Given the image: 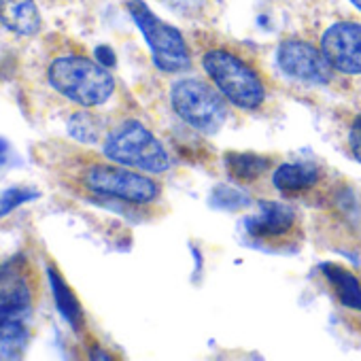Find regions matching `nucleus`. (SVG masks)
<instances>
[{
  "mask_svg": "<svg viewBox=\"0 0 361 361\" xmlns=\"http://www.w3.org/2000/svg\"><path fill=\"white\" fill-rule=\"evenodd\" d=\"M194 49L207 79L234 109L247 113H264L270 109L274 100L272 81L247 47L202 32L194 37Z\"/></svg>",
  "mask_w": 361,
  "mask_h": 361,
  "instance_id": "nucleus-1",
  "label": "nucleus"
},
{
  "mask_svg": "<svg viewBox=\"0 0 361 361\" xmlns=\"http://www.w3.org/2000/svg\"><path fill=\"white\" fill-rule=\"evenodd\" d=\"M39 274L26 255L0 264V359H20L32 334Z\"/></svg>",
  "mask_w": 361,
  "mask_h": 361,
  "instance_id": "nucleus-2",
  "label": "nucleus"
},
{
  "mask_svg": "<svg viewBox=\"0 0 361 361\" xmlns=\"http://www.w3.org/2000/svg\"><path fill=\"white\" fill-rule=\"evenodd\" d=\"M77 183L90 196L117 200L130 207H153L164 198V188L151 174L113 159H90L77 172Z\"/></svg>",
  "mask_w": 361,
  "mask_h": 361,
  "instance_id": "nucleus-3",
  "label": "nucleus"
},
{
  "mask_svg": "<svg viewBox=\"0 0 361 361\" xmlns=\"http://www.w3.org/2000/svg\"><path fill=\"white\" fill-rule=\"evenodd\" d=\"M47 77L58 94L85 109L100 106L115 94L113 75L102 64L83 56H62L54 60Z\"/></svg>",
  "mask_w": 361,
  "mask_h": 361,
  "instance_id": "nucleus-4",
  "label": "nucleus"
},
{
  "mask_svg": "<svg viewBox=\"0 0 361 361\" xmlns=\"http://www.w3.org/2000/svg\"><path fill=\"white\" fill-rule=\"evenodd\" d=\"M170 106L178 119L202 134L219 132L230 115V102L202 77H180L170 85Z\"/></svg>",
  "mask_w": 361,
  "mask_h": 361,
  "instance_id": "nucleus-5",
  "label": "nucleus"
},
{
  "mask_svg": "<svg viewBox=\"0 0 361 361\" xmlns=\"http://www.w3.org/2000/svg\"><path fill=\"white\" fill-rule=\"evenodd\" d=\"M102 153L117 164L147 174H161L170 170V155L166 147L147 126L136 119H126L115 126L104 138Z\"/></svg>",
  "mask_w": 361,
  "mask_h": 361,
  "instance_id": "nucleus-6",
  "label": "nucleus"
},
{
  "mask_svg": "<svg viewBox=\"0 0 361 361\" xmlns=\"http://www.w3.org/2000/svg\"><path fill=\"white\" fill-rule=\"evenodd\" d=\"M126 7L149 43L153 62L161 73H183L192 66V49L174 26L159 20L142 0H128Z\"/></svg>",
  "mask_w": 361,
  "mask_h": 361,
  "instance_id": "nucleus-7",
  "label": "nucleus"
},
{
  "mask_svg": "<svg viewBox=\"0 0 361 361\" xmlns=\"http://www.w3.org/2000/svg\"><path fill=\"white\" fill-rule=\"evenodd\" d=\"M247 234L270 251H293L304 240V226L291 207L264 200L247 219Z\"/></svg>",
  "mask_w": 361,
  "mask_h": 361,
  "instance_id": "nucleus-8",
  "label": "nucleus"
},
{
  "mask_svg": "<svg viewBox=\"0 0 361 361\" xmlns=\"http://www.w3.org/2000/svg\"><path fill=\"white\" fill-rule=\"evenodd\" d=\"M276 66L285 77L304 85L331 87L340 81L338 73L323 56L319 43L314 45L302 37H287L279 43Z\"/></svg>",
  "mask_w": 361,
  "mask_h": 361,
  "instance_id": "nucleus-9",
  "label": "nucleus"
},
{
  "mask_svg": "<svg viewBox=\"0 0 361 361\" xmlns=\"http://www.w3.org/2000/svg\"><path fill=\"white\" fill-rule=\"evenodd\" d=\"M272 185L281 196L289 200H302L312 204H325L334 196L327 170L314 161L281 164L272 172Z\"/></svg>",
  "mask_w": 361,
  "mask_h": 361,
  "instance_id": "nucleus-10",
  "label": "nucleus"
},
{
  "mask_svg": "<svg viewBox=\"0 0 361 361\" xmlns=\"http://www.w3.org/2000/svg\"><path fill=\"white\" fill-rule=\"evenodd\" d=\"M319 47L340 79H361V22L338 20L329 24L319 37Z\"/></svg>",
  "mask_w": 361,
  "mask_h": 361,
  "instance_id": "nucleus-11",
  "label": "nucleus"
},
{
  "mask_svg": "<svg viewBox=\"0 0 361 361\" xmlns=\"http://www.w3.org/2000/svg\"><path fill=\"white\" fill-rule=\"evenodd\" d=\"M0 24L22 37L37 35L41 16L35 0H0Z\"/></svg>",
  "mask_w": 361,
  "mask_h": 361,
  "instance_id": "nucleus-12",
  "label": "nucleus"
},
{
  "mask_svg": "<svg viewBox=\"0 0 361 361\" xmlns=\"http://www.w3.org/2000/svg\"><path fill=\"white\" fill-rule=\"evenodd\" d=\"M274 157L259 155V153H228L226 155V168L228 174L243 185L257 183V180L272 168Z\"/></svg>",
  "mask_w": 361,
  "mask_h": 361,
  "instance_id": "nucleus-13",
  "label": "nucleus"
},
{
  "mask_svg": "<svg viewBox=\"0 0 361 361\" xmlns=\"http://www.w3.org/2000/svg\"><path fill=\"white\" fill-rule=\"evenodd\" d=\"M47 276H49V285H51V291H54L58 310L71 323L73 329L81 331L83 329V310H81V304H79L77 295L73 293V289L66 285L64 276L54 266L47 268Z\"/></svg>",
  "mask_w": 361,
  "mask_h": 361,
  "instance_id": "nucleus-14",
  "label": "nucleus"
},
{
  "mask_svg": "<svg viewBox=\"0 0 361 361\" xmlns=\"http://www.w3.org/2000/svg\"><path fill=\"white\" fill-rule=\"evenodd\" d=\"M323 274L342 304L361 310V281L350 270L336 264H327L323 266Z\"/></svg>",
  "mask_w": 361,
  "mask_h": 361,
  "instance_id": "nucleus-15",
  "label": "nucleus"
},
{
  "mask_svg": "<svg viewBox=\"0 0 361 361\" xmlns=\"http://www.w3.org/2000/svg\"><path fill=\"white\" fill-rule=\"evenodd\" d=\"M68 132L77 140L87 142V145H94L100 138L98 123H96V119L90 113H77V115H73L71 121H68Z\"/></svg>",
  "mask_w": 361,
  "mask_h": 361,
  "instance_id": "nucleus-16",
  "label": "nucleus"
},
{
  "mask_svg": "<svg viewBox=\"0 0 361 361\" xmlns=\"http://www.w3.org/2000/svg\"><path fill=\"white\" fill-rule=\"evenodd\" d=\"M39 196L37 190L32 188H24V185H18V188H9L5 192H0V217H7L9 213H13L18 207L35 200Z\"/></svg>",
  "mask_w": 361,
  "mask_h": 361,
  "instance_id": "nucleus-17",
  "label": "nucleus"
},
{
  "mask_svg": "<svg viewBox=\"0 0 361 361\" xmlns=\"http://www.w3.org/2000/svg\"><path fill=\"white\" fill-rule=\"evenodd\" d=\"M346 145H348V151L350 155L361 164V113H357L348 126V132H346Z\"/></svg>",
  "mask_w": 361,
  "mask_h": 361,
  "instance_id": "nucleus-18",
  "label": "nucleus"
},
{
  "mask_svg": "<svg viewBox=\"0 0 361 361\" xmlns=\"http://www.w3.org/2000/svg\"><path fill=\"white\" fill-rule=\"evenodd\" d=\"M166 3H170V7H176V9H183V5H185V9L190 11L192 7L200 5L202 0H166Z\"/></svg>",
  "mask_w": 361,
  "mask_h": 361,
  "instance_id": "nucleus-19",
  "label": "nucleus"
},
{
  "mask_svg": "<svg viewBox=\"0 0 361 361\" xmlns=\"http://www.w3.org/2000/svg\"><path fill=\"white\" fill-rule=\"evenodd\" d=\"M96 56H98V60H100L102 64H109V66H111V64L115 62V56L111 54L109 47H98V49H96Z\"/></svg>",
  "mask_w": 361,
  "mask_h": 361,
  "instance_id": "nucleus-20",
  "label": "nucleus"
},
{
  "mask_svg": "<svg viewBox=\"0 0 361 361\" xmlns=\"http://www.w3.org/2000/svg\"><path fill=\"white\" fill-rule=\"evenodd\" d=\"M7 153H9V145L3 138H0V164L7 159Z\"/></svg>",
  "mask_w": 361,
  "mask_h": 361,
  "instance_id": "nucleus-21",
  "label": "nucleus"
},
{
  "mask_svg": "<svg viewBox=\"0 0 361 361\" xmlns=\"http://www.w3.org/2000/svg\"><path fill=\"white\" fill-rule=\"evenodd\" d=\"M350 3H353V7L361 13V0H350Z\"/></svg>",
  "mask_w": 361,
  "mask_h": 361,
  "instance_id": "nucleus-22",
  "label": "nucleus"
}]
</instances>
